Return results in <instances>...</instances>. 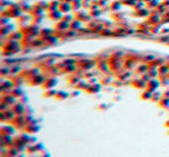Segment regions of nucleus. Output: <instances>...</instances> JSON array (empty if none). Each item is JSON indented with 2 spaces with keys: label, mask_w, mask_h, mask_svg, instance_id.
<instances>
[{
  "label": "nucleus",
  "mask_w": 169,
  "mask_h": 157,
  "mask_svg": "<svg viewBox=\"0 0 169 157\" xmlns=\"http://www.w3.org/2000/svg\"><path fill=\"white\" fill-rule=\"evenodd\" d=\"M26 120H27V125H30V124H37V121L34 119L32 115H26Z\"/></svg>",
  "instance_id": "obj_41"
},
{
  "label": "nucleus",
  "mask_w": 169,
  "mask_h": 157,
  "mask_svg": "<svg viewBox=\"0 0 169 157\" xmlns=\"http://www.w3.org/2000/svg\"><path fill=\"white\" fill-rule=\"evenodd\" d=\"M41 157H51V155H50L48 151H45V150H44V151L42 153V155H41Z\"/></svg>",
  "instance_id": "obj_54"
},
{
  "label": "nucleus",
  "mask_w": 169,
  "mask_h": 157,
  "mask_svg": "<svg viewBox=\"0 0 169 157\" xmlns=\"http://www.w3.org/2000/svg\"><path fill=\"white\" fill-rule=\"evenodd\" d=\"M43 44H45V42H44V38H38V39H34V42H32V44H31V46H34V48H38V46H42Z\"/></svg>",
  "instance_id": "obj_33"
},
{
  "label": "nucleus",
  "mask_w": 169,
  "mask_h": 157,
  "mask_svg": "<svg viewBox=\"0 0 169 157\" xmlns=\"http://www.w3.org/2000/svg\"><path fill=\"white\" fill-rule=\"evenodd\" d=\"M60 1H66V2H70V4H72L74 0H60Z\"/></svg>",
  "instance_id": "obj_59"
},
{
  "label": "nucleus",
  "mask_w": 169,
  "mask_h": 157,
  "mask_svg": "<svg viewBox=\"0 0 169 157\" xmlns=\"http://www.w3.org/2000/svg\"><path fill=\"white\" fill-rule=\"evenodd\" d=\"M131 84H132L133 87H136V88H146L147 82L144 81L142 78H137V80H133V81L131 82Z\"/></svg>",
  "instance_id": "obj_19"
},
{
  "label": "nucleus",
  "mask_w": 169,
  "mask_h": 157,
  "mask_svg": "<svg viewBox=\"0 0 169 157\" xmlns=\"http://www.w3.org/2000/svg\"><path fill=\"white\" fill-rule=\"evenodd\" d=\"M30 157H41V156H30Z\"/></svg>",
  "instance_id": "obj_63"
},
{
  "label": "nucleus",
  "mask_w": 169,
  "mask_h": 157,
  "mask_svg": "<svg viewBox=\"0 0 169 157\" xmlns=\"http://www.w3.org/2000/svg\"><path fill=\"white\" fill-rule=\"evenodd\" d=\"M20 69H21L20 67H14V68H12V69H11V72H9V73H13V74H15V73L20 72Z\"/></svg>",
  "instance_id": "obj_52"
},
{
  "label": "nucleus",
  "mask_w": 169,
  "mask_h": 157,
  "mask_svg": "<svg viewBox=\"0 0 169 157\" xmlns=\"http://www.w3.org/2000/svg\"><path fill=\"white\" fill-rule=\"evenodd\" d=\"M57 83H58L57 78L52 76V78H46V80H45V82H44L43 87H44V89H52L55 86H57Z\"/></svg>",
  "instance_id": "obj_10"
},
{
  "label": "nucleus",
  "mask_w": 169,
  "mask_h": 157,
  "mask_svg": "<svg viewBox=\"0 0 169 157\" xmlns=\"http://www.w3.org/2000/svg\"><path fill=\"white\" fill-rule=\"evenodd\" d=\"M78 66L80 68H82L84 71H88L89 68L95 66V61L88 60V59H80V60H78Z\"/></svg>",
  "instance_id": "obj_3"
},
{
  "label": "nucleus",
  "mask_w": 169,
  "mask_h": 157,
  "mask_svg": "<svg viewBox=\"0 0 169 157\" xmlns=\"http://www.w3.org/2000/svg\"><path fill=\"white\" fill-rule=\"evenodd\" d=\"M100 34L103 35V36H113V35H115V31H111L110 29H105V28H104Z\"/></svg>",
  "instance_id": "obj_40"
},
{
  "label": "nucleus",
  "mask_w": 169,
  "mask_h": 157,
  "mask_svg": "<svg viewBox=\"0 0 169 157\" xmlns=\"http://www.w3.org/2000/svg\"><path fill=\"white\" fill-rule=\"evenodd\" d=\"M11 106L8 104H6V103H4V102H1V104H0V111H6V110H8Z\"/></svg>",
  "instance_id": "obj_49"
},
{
  "label": "nucleus",
  "mask_w": 169,
  "mask_h": 157,
  "mask_svg": "<svg viewBox=\"0 0 169 157\" xmlns=\"http://www.w3.org/2000/svg\"><path fill=\"white\" fill-rule=\"evenodd\" d=\"M74 19H75V17H74L73 15H71L70 13L64 14V16H63V20H65V21H67V22H70V23L73 21V20H74Z\"/></svg>",
  "instance_id": "obj_45"
},
{
  "label": "nucleus",
  "mask_w": 169,
  "mask_h": 157,
  "mask_svg": "<svg viewBox=\"0 0 169 157\" xmlns=\"http://www.w3.org/2000/svg\"><path fill=\"white\" fill-rule=\"evenodd\" d=\"M6 12H7V15H8V17H20L21 16V13H22V8H21V6L17 4H13L12 5V7H7V9H6Z\"/></svg>",
  "instance_id": "obj_1"
},
{
  "label": "nucleus",
  "mask_w": 169,
  "mask_h": 157,
  "mask_svg": "<svg viewBox=\"0 0 169 157\" xmlns=\"http://www.w3.org/2000/svg\"><path fill=\"white\" fill-rule=\"evenodd\" d=\"M122 5H123V2L122 1H119V0H116V1H113V4H111V6H110V8H111V11H119L121 8H122Z\"/></svg>",
  "instance_id": "obj_28"
},
{
  "label": "nucleus",
  "mask_w": 169,
  "mask_h": 157,
  "mask_svg": "<svg viewBox=\"0 0 169 157\" xmlns=\"http://www.w3.org/2000/svg\"><path fill=\"white\" fill-rule=\"evenodd\" d=\"M86 90L89 92V94H96V92H99L100 90H101V84H99V83L89 84L88 88H87Z\"/></svg>",
  "instance_id": "obj_21"
},
{
  "label": "nucleus",
  "mask_w": 169,
  "mask_h": 157,
  "mask_svg": "<svg viewBox=\"0 0 169 157\" xmlns=\"http://www.w3.org/2000/svg\"><path fill=\"white\" fill-rule=\"evenodd\" d=\"M81 7H82V0H74V1L72 2V9H73L74 12L80 11Z\"/></svg>",
  "instance_id": "obj_27"
},
{
  "label": "nucleus",
  "mask_w": 169,
  "mask_h": 157,
  "mask_svg": "<svg viewBox=\"0 0 169 157\" xmlns=\"http://www.w3.org/2000/svg\"><path fill=\"white\" fill-rule=\"evenodd\" d=\"M141 78L144 80V81H146V82H148V81H151L152 80V76L148 74V72L147 73H145V74H142V76H141Z\"/></svg>",
  "instance_id": "obj_48"
},
{
  "label": "nucleus",
  "mask_w": 169,
  "mask_h": 157,
  "mask_svg": "<svg viewBox=\"0 0 169 157\" xmlns=\"http://www.w3.org/2000/svg\"><path fill=\"white\" fill-rule=\"evenodd\" d=\"M49 16H50V19L51 20H53V21H60V20H63V16H64V14L61 13L60 11H56V12H49Z\"/></svg>",
  "instance_id": "obj_16"
},
{
  "label": "nucleus",
  "mask_w": 169,
  "mask_h": 157,
  "mask_svg": "<svg viewBox=\"0 0 169 157\" xmlns=\"http://www.w3.org/2000/svg\"><path fill=\"white\" fill-rule=\"evenodd\" d=\"M157 71H159V76L162 78V76H167L169 75V65H162L160 67H157Z\"/></svg>",
  "instance_id": "obj_17"
},
{
  "label": "nucleus",
  "mask_w": 169,
  "mask_h": 157,
  "mask_svg": "<svg viewBox=\"0 0 169 157\" xmlns=\"http://www.w3.org/2000/svg\"><path fill=\"white\" fill-rule=\"evenodd\" d=\"M90 6H92V0H82V7L90 8Z\"/></svg>",
  "instance_id": "obj_47"
},
{
  "label": "nucleus",
  "mask_w": 169,
  "mask_h": 157,
  "mask_svg": "<svg viewBox=\"0 0 169 157\" xmlns=\"http://www.w3.org/2000/svg\"><path fill=\"white\" fill-rule=\"evenodd\" d=\"M16 157H25V155H23V154H20V155H17Z\"/></svg>",
  "instance_id": "obj_60"
},
{
  "label": "nucleus",
  "mask_w": 169,
  "mask_h": 157,
  "mask_svg": "<svg viewBox=\"0 0 169 157\" xmlns=\"http://www.w3.org/2000/svg\"><path fill=\"white\" fill-rule=\"evenodd\" d=\"M79 95V91H75V92H72L71 94V96H78Z\"/></svg>",
  "instance_id": "obj_58"
},
{
  "label": "nucleus",
  "mask_w": 169,
  "mask_h": 157,
  "mask_svg": "<svg viewBox=\"0 0 169 157\" xmlns=\"http://www.w3.org/2000/svg\"><path fill=\"white\" fill-rule=\"evenodd\" d=\"M25 131L27 132L28 134H35V133H37L40 131V126H38V124H30V125L26 126Z\"/></svg>",
  "instance_id": "obj_15"
},
{
  "label": "nucleus",
  "mask_w": 169,
  "mask_h": 157,
  "mask_svg": "<svg viewBox=\"0 0 169 157\" xmlns=\"http://www.w3.org/2000/svg\"><path fill=\"white\" fill-rule=\"evenodd\" d=\"M88 86H89V82H86V81H79V83H77L75 84V87H77V89H87L88 88Z\"/></svg>",
  "instance_id": "obj_31"
},
{
  "label": "nucleus",
  "mask_w": 169,
  "mask_h": 157,
  "mask_svg": "<svg viewBox=\"0 0 169 157\" xmlns=\"http://www.w3.org/2000/svg\"><path fill=\"white\" fill-rule=\"evenodd\" d=\"M166 126H168V127H169V120L167 121V122H166Z\"/></svg>",
  "instance_id": "obj_61"
},
{
  "label": "nucleus",
  "mask_w": 169,
  "mask_h": 157,
  "mask_svg": "<svg viewBox=\"0 0 169 157\" xmlns=\"http://www.w3.org/2000/svg\"><path fill=\"white\" fill-rule=\"evenodd\" d=\"M145 4H146V2H145L144 0H140V2H137V4L134 5V9H136V11H139L141 8H145V7H144Z\"/></svg>",
  "instance_id": "obj_44"
},
{
  "label": "nucleus",
  "mask_w": 169,
  "mask_h": 157,
  "mask_svg": "<svg viewBox=\"0 0 169 157\" xmlns=\"http://www.w3.org/2000/svg\"><path fill=\"white\" fill-rule=\"evenodd\" d=\"M11 124L14 126L15 128L19 130H25L27 126V120H26V116H16V117L11 121Z\"/></svg>",
  "instance_id": "obj_2"
},
{
  "label": "nucleus",
  "mask_w": 169,
  "mask_h": 157,
  "mask_svg": "<svg viewBox=\"0 0 169 157\" xmlns=\"http://www.w3.org/2000/svg\"><path fill=\"white\" fill-rule=\"evenodd\" d=\"M109 82H110V81H109V78H105L103 80V83H104V84H108Z\"/></svg>",
  "instance_id": "obj_57"
},
{
  "label": "nucleus",
  "mask_w": 169,
  "mask_h": 157,
  "mask_svg": "<svg viewBox=\"0 0 169 157\" xmlns=\"http://www.w3.org/2000/svg\"><path fill=\"white\" fill-rule=\"evenodd\" d=\"M59 11L63 14H69L71 11H73L72 9V4L66 2V1H61L60 6H59Z\"/></svg>",
  "instance_id": "obj_11"
},
{
  "label": "nucleus",
  "mask_w": 169,
  "mask_h": 157,
  "mask_svg": "<svg viewBox=\"0 0 169 157\" xmlns=\"http://www.w3.org/2000/svg\"><path fill=\"white\" fill-rule=\"evenodd\" d=\"M163 22H169V13H165L163 14Z\"/></svg>",
  "instance_id": "obj_53"
},
{
  "label": "nucleus",
  "mask_w": 169,
  "mask_h": 157,
  "mask_svg": "<svg viewBox=\"0 0 169 157\" xmlns=\"http://www.w3.org/2000/svg\"><path fill=\"white\" fill-rule=\"evenodd\" d=\"M45 80H46V78H45L44 75L38 74V75L34 76L31 80H29V83H30L31 86H43V84H44V82H45Z\"/></svg>",
  "instance_id": "obj_8"
},
{
  "label": "nucleus",
  "mask_w": 169,
  "mask_h": 157,
  "mask_svg": "<svg viewBox=\"0 0 169 157\" xmlns=\"http://www.w3.org/2000/svg\"><path fill=\"white\" fill-rule=\"evenodd\" d=\"M60 4H61L60 0H53V1H51L50 5H49V9H48V11H49V12H56V11H59Z\"/></svg>",
  "instance_id": "obj_20"
},
{
  "label": "nucleus",
  "mask_w": 169,
  "mask_h": 157,
  "mask_svg": "<svg viewBox=\"0 0 169 157\" xmlns=\"http://www.w3.org/2000/svg\"><path fill=\"white\" fill-rule=\"evenodd\" d=\"M57 90H55L53 88L52 89H46V91L44 92V97H56Z\"/></svg>",
  "instance_id": "obj_36"
},
{
  "label": "nucleus",
  "mask_w": 169,
  "mask_h": 157,
  "mask_svg": "<svg viewBox=\"0 0 169 157\" xmlns=\"http://www.w3.org/2000/svg\"><path fill=\"white\" fill-rule=\"evenodd\" d=\"M26 107H27V106L23 104V103H21V102H16V103L12 106V109L14 110L16 116H25V113H26Z\"/></svg>",
  "instance_id": "obj_4"
},
{
  "label": "nucleus",
  "mask_w": 169,
  "mask_h": 157,
  "mask_svg": "<svg viewBox=\"0 0 169 157\" xmlns=\"http://www.w3.org/2000/svg\"><path fill=\"white\" fill-rule=\"evenodd\" d=\"M1 102H4V103H6V104H8L11 107L13 106V105L16 103V97L13 96L11 92H8L7 95H5V94H2V97H1Z\"/></svg>",
  "instance_id": "obj_6"
},
{
  "label": "nucleus",
  "mask_w": 169,
  "mask_h": 157,
  "mask_svg": "<svg viewBox=\"0 0 169 157\" xmlns=\"http://www.w3.org/2000/svg\"><path fill=\"white\" fill-rule=\"evenodd\" d=\"M11 94L13 95V96H15L16 98H21L25 94H23V91H22V89H21V87H16V88H13L12 90H11Z\"/></svg>",
  "instance_id": "obj_25"
},
{
  "label": "nucleus",
  "mask_w": 169,
  "mask_h": 157,
  "mask_svg": "<svg viewBox=\"0 0 169 157\" xmlns=\"http://www.w3.org/2000/svg\"><path fill=\"white\" fill-rule=\"evenodd\" d=\"M15 87L14 82H13V80H7V81H1V92L2 94H5V92H11V90L13 89Z\"/></svg>",
  "instance_id": "obj_5"
},
{
  "label": "nucleus",
  "mask_w": 169,
  "mask_h": 157,
  "mask_svg": "<svg viewBox=\"0 0 169 157\" xmlns=\"http://www.w3.org/2000/svg\"><path fill=\"white\" fill-rule=\"evenodd\" d=\"M49 5H50V2H45V1H38L37 2V6H40L43 9H49Z\"/></svg>",
  "instance_id": "obj_42"
},
{
  "label": "nucleus",
  "mask_w": 169,
  "mask_h": 157,
  "mask_svg": "<svg viewBox=\"0 0 169 157\" xmlns=\"http://www.w3.org/2000/svg\"><path fill=\"white\" fill-rule=\"evenodd\" d=\"M147 5H148L147 8H150V9H155V8L159 6V0H151Z\"/></svg>",
  "instance_id": "obj_38"
},
{
  "label": "nucleus",
  "mask_w": 169,
  "mask_h": 157,
  "mask_svg": "<svg viewBox=\"0 0 169 157\" xmlns=\"http://www.w3.org/2000/svg\"><path fill=\"white\" fill-rule=\"evenodd\" d=\"M166 11H167V6H166V5H163V4H161V5H159V6L155 8L154 11H153V13L165 14V13H166Z\"/></svg>",
  "instance_id": "obj_30"
},
{
  "label": "nucleus",
  "mask_w": 169,
  "mask_h": 157,
  "mask_svg": "<svg viewBox=\"0 0 169 157\" xmlns=\"http://www.w3.org/2000/svg\"><path fill=\"white\" fill-rule=\"evenodd\" d=\"M148 69H150V66L148 64H145V63H142L140 65L137 67V73H139V74H145V73H147L148 72Z\"/></svg>",
  "instance_id": "obj_24"
},
{
  "label": "nucleus",
  "mask_w": 169,
  "mask_h": 157,
  "mask_svg": "<svg viewBox=\"0 0 169 157\" xmlns=\"http://www.w3.org/2000/svg\"><path fill=\"white\" fill-rule=\"evenodd\" d=\"M162 97H163V96H162V94L154 91V92H153V97H152V101H153V102H160Z\"/></svg>",
  "instance_id": "obj_39"
},
{
  "label": "nucleus",
  "mask_w": 169,
  "mask_h": 157,
  "mask_svg": "<svg viewBox=\"0 0 169 157\" xmlns=\"http://www.w3.org/2000/svg\"><path fill=\"white\" fill-rule=\"evenodd\" d=\"M0 134L1 135H14L15 127L13 125H4L0 128Z\"/></svg>",
  "instance_id": "obj_7"
},
{
  "label": "nucleus",
  "mask_w": 169,
  "mask_h": 157,
  "mask_svg": "<svg viewBox=\"0 0 169 157\" xmlns=\"http://www.w3.org/2000/svg\"><path fill=\"white\" fill-rule=\"evenodd\" d=\"M134 64H136V60L134 59H127V60H125V67L126 68H132L133 66H134Z\"/></svg>",
  "instance_id": "obj_43"
},
{
  "label": "nucleus",
  "mask_w": 169,
  "mask_h": 157,
  "mask_svg": "<svg viewBox=\"0 0 169 157\" xmlns=\"http://www.w3.org/2000/svg\"><path fill=\"white\" fill-rule=\"evenodd\" d=\"M162 96H163V97H166V98H169V90L168 91L163 92V94H162Z\"/></svg>",
  "instance_id": "obj_56"
},
{
  "label": "nucleus",
  "mask_w": 169,
  "mask_h": 157,
  "mask_svg": "<svg viewBox=\"0 0 169 157\" xmlns=\"http://www.w3.org/2000/svg\"><path fill=\"white\" fill-rule=\"evenodd\" d=\"M134 15L137 17H145V16H150V12H148V8H141L139 11H136Z\"/></svg>",
  "instance_id": "obj_26"
},
{
  "label": "nucleus",
  "mask_w": 169,
  "mask_h": 157,
  "mask_svg": "<svg viewBox=\"0 0 169 157\" xmlns=\"http://www.w3.org/2000/svg\"><path fill=\"white\" fill-rule=\"evenodd\" d=\"M56 29L57 31H67L69 29H71V23L65 20H60L57 22Z\"/></svg>",
  "instance_id": "obj_9"
},
{
  "label": "nucleus",
  "mask_w": 169,
  "mask_h": 157,
  "mask_svg": "<svg viewBox=\"0 0 169 157\" xmlns=\"http://www.w3.org/2000/svg\"><path fill=\"white\" fill-rule=\"evenodd\" d=\"M81 27H82V21L81 20H79V19H74L72 22H71V29H73V30H80L81 29Z\"/></svg>",
  "instance_id": "obj_23"
},
{
  "label": "nucleus",
  "mask_w": 169,
  "mask_h": 157,
  "mask_svg": "<svg viewBox=\"0 0 169 157\" xmlns=\"http://www.w3.org/2000/svg\"><path fill=\"white\" fill-rule=\"evenodd\" d=\"M77 13V19H79V20H81L82 22H90L92 21V16H90V14H86L84 12H81V11H78V12H75Z\"/></svg>",
  "instance_id": "obj_12"
},
{
  "label": "nucleus",
  "mask_w": 169,
  "mask_h": 157,
  "mask_svg": "<svg viewBox=\"0 0 169 157\" xmlns=\"http://www.w3.org/2000/svg\"><path fill=\"white\" fill-rule=\"evenodd\" d=\"M79 81H80V78H78V76H73V78H70L71 84H77V83H79Z\"/></svg>",
  "instance_id": "obj_50"
},
{
  "label": "nucleus",
  "mask_w": 169,
  "mask_h": 157,
  "mask_svg": "<svg viewBox=\"0 0 169 157\" xmlns=\"http://www.w3.org/2000/svg\"><path fill=\"white\" fill-rule=\"evenodd\" d=\"M23 81H25L23 76H14V78H13V82H14L15 86H21L23 83Z\"/></svg>",
  "instance_id": "obj_37"
},
{
  "label": "nucleus",
  "mask_w": 169,
  "mask_h": 157,
  "mask_svg": "<svg viewBox=\"0 0 169 157\" xmlns=\"http://www.w3.org/2000/svg\"><path fill=\"white\" fill-rule=\"evenodd\" d=\"M144 1H145V2H147V4H148V2H150V1H151V0H144Z\"/></svg>",
  "instance_id": "obj_62"
},
{
  "label": "nucleus",
  "mask_w": 169,
  "mask_h": 157,
  "mask_svg": "<svg viewBox=\"0 0 169 157\" xmlns=\"http://www.w3.org/2000/svg\"><path fill=\"white\" fill-rule=\"evenodd\" d=\"M107 4H108V1H107V0H99L100 7H101V6H102V7H107Z\"/></svg>",
  "instance_id": "obj_51"
},
{
  "label": "nucleus",
  "mask_w": 169,
  "mask_h": 157,
  "mask_svg": "<svg viewBox=\"0 0 169 157\" xmlns=\"http://www.w3.org/2000/svg\"><path fill=\"white\" fill-rule=\"evenodd\" d=\"M101 13H102L101 9H95V11H92V12H90V16H92V17H99L100 15H101Z\"/></svg>",
  "instance_id": "obj_46"
},
{
  "label": "nucleus",
  "mask_w": 169,
  "mask_h": 157,
  "mask_svg": "<svg viewBox=\"0 0 169 157\" xmlns=\"http://www.w3.org/2000/svg\"><path fill=\"white\" fill-rule=\"evenodd\" d=\"M96 81H98V80H96L95 78H92L90 80H89V84H93V83H98Z\"/></svg>",
  "instance_id": "obj_55"
},
{
  "label": "nucleus",
  "mask_w": 169,
  "mask_h": 157,
  "mask_svg": "<svg viewBox=\"0 0 169 157\" xmlns=\"http://www.w3.org/2000/svg\"><path fill=\"white\" fill-rule=\"evenodd\" d=\"M5 112V117H6V120L7 121H12L13 119H14L15 117H16V113L14 112V110L12 109V107H9L8 110H6V111H4Z\"/></svg>",
  "instance_id": "obj_22"
},
{
  "label": "nucleus",
  "mask_w": 169,
  "mask_h": 157,
  "mask_svg": "<svg viewBox=\"0 0 169 157\" xmlns=\"http://www.w3.org/2000/svg\"><path fill=\"white\" fill-rule=\"evenodd\" d=\"M25 38V34L20 30V31H17V32H12V34H9V37L8 39H12V40H21V39Z\"/></svg>",
  "instance_id": "obj_18"
},
{
  "label": "nucleus",
  "mask_w": 169,
  "mask_h": 157,
  "mask_svg": "<svg viewBox=\"0 0 169 157\" xmlns=\"http://www.w3.org/2000/svg\"><path fill=\"white\" fill-rule=\"evenodd\" d=\"M160 86V82L157 81V80H155V78H152L151 81H148L147 82V86H146V89L147 90H150V91L154 92L156 89H157V87Z\"/></svg>",
  "instance_id": "obj_13"
},
{
  "label": "nucleus",
  "mask_w": 169,
  "mask_h": 157,
  "mask_svg": "<svg viewBox=\"0 0 169 157\" xmlns=\"http://www.w3.org/2000/svg\"><path fill=\"white\" fill-rule=\"evenodd\" d=\"M51 35H53V30L52 29H42L41 30V36L43 38L48 37V36H51Z\"/></svg>",
  "instance_id": "obj_34"
},
{
  "label": "nucleus",
  "mask_w": 169,
  "mask_h": 157,
  "mask_svg": "<svg viewBox=\"0 0 169 157\" xmlns=\"http://www.w3.org/2000/svg\"><path fill=\"white\" fill-rule=\"evenodd\" d=\"M71 95L69 92L64 91V90H59V91H57V95H56V98L57 99H65V98H67V97H70Z\"/></svg>",
  "instance_id": "obj_29"
},
{
  "label": "nucleus",
  "mask_w": 169,
  "mask_h": 157,
  "mask_svg": "<svg viewBox=\"0 0 169 157\" xmlns=\"http://www.w3.org/2000/svg\"><path fill=\"white\" fill-rule=\"evenodd\" d=\"M152 97H153V92L147 89L141 94V99H152Z\"/></svg>",
  "instance_id": "obj_32"
},
{
  "label": "nucleus",
  "mask_w": 169,
  "mask_h": 157,
  "mask_svg": "<svg viewBox=\"0 0 169 157\" xmlns=\"http://www.w3.org/2000/svg\"><path fill=\"white\" fill-rule=\"evenodd\" d=\"M160 106H162L163 109H169V98H166V97H162L161 101L159 102Z\"/></svg>",
  "instance_id": "obj_35"
},
{
  "label": "nucleus",
  "mask_w": 169,
  "mask_h": 157,
  "mask_svg": "<svg viewBox=\"0 0 169 157\" xmlns=\"http://www.w3.org/2000/svg\"><path fill=\"white\" fill-rule=\"evenodd\" d=\"M161 14H157V13H153L152 15H150L148 16V20H147V23L148 24H157V22H160L161 21V16H160Z\"/></svg>",
  "instance_id": "obj_14"
}]
</instances>
